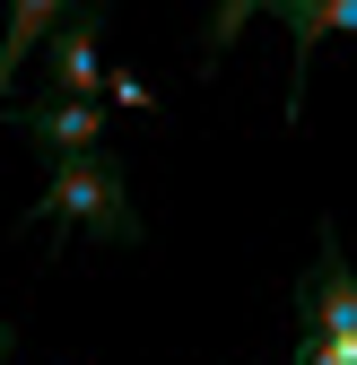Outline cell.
Segmentation results:
<instances>
[{"label":"cell","instance_id":"obj_1","mask_svg":"<svg viewBox=\"0 0 357 365\" xmlns=\"http://www.w3.org/2000/svg\"><path fill=\"white\" fill-rule=\"evenodd\" d=\"M35 217H53V235H61V226H87L96 244H140V235H149L140 209H131V182H122L114 157H70V165H53V182H44Z\"/></svg>","mask_w":357,"mask_h":365},{"label":"cell","instance_id":"obj_2","mask_svg":"<svg viewBox=\"0 0 357 365\" xmlns=\"http://www.w3.org/2000/svg\"><path fill=\"white\" fill-rule=\"evenodd\" d=\"M296 365H357V279H348L331 226H323L314 279L296 287Z\"/></svg>","mask_w":357,"mask_h":365},{"label":"cell","instance_id":"obj_3","mask_svg":"<svg viewBox=\"0 0 357 365\" xmlns=\"http://www.w3.org/2000/svg\"><path fill=\"white\" fill-rule=\"evenodd\" d=\"M9 122L26 130V140L70 165V157H105V105H61V96H35V105H9Z\"/></svg>","mask_w":357,"mask_h":365},{"label":"cell","instance_id":"obj_4","mask_svg":"<svg viewBox=\"0 0 357 365\" xmlns=\"http://www.w3.org/2000/svg\"><path fill=\"white\" fill-rule=\"evenodd\" d=\"M96 26H105V9H70V26L53 35V96H61V105H96V96H105Z\"/></svg>","mask_w":357,"mask_h":365},{"label":"cell","instance_id":"obj_5","mask_svg":"<svg viewBox=\"0 0 357 365\" xmlns=\"http://www.w3.org/2000/svg\"><path fill=\"white\" fill-rule=\"evenodd\" d=\"M61 26H70V9H61V0H26V9H9V43H0V96H9L18 61L35 53V43H53Z\"/></svg>","mask_w":357,"mask_h":365},{"label":"cell","instance_id":"obj_6","mask_svg":"<svg viewBox=\"0 0 357 365\" xmlns=\"http://www.w3.org/2000/svg\"><path fill=\"white\" fill-rule=\"evenodd\" d=\"M271 18L296 35V61H305V53H314V35H357V0H279Z\"/></svg>","mask_w":357,"mask_h":365},{"label":"cell","instance_id":"obj_7","mask_svg":"<svg viewBox=\"0 0 357 365\" xmlns=\"http://www.w3.org/2000/svg\"><path fill=\"white\" fill-rule=\"evenodd\" d=\"M96 105H114V113H157V87L131 78V70H105V96Z\"/></svg>","mask_w":357,"mask_h":365},{"label":"cell","instance_id":"obj_8","mask_svg":"<svg viewBox=\"0 0 357 365\" xmlns=\"http://www.w3.org/2000/svg\"><path fill=\"white\" fill-rule=\"evenodd\" d=\"M9 356H18V331H9V322H0V365H9Z\"/></svg>","mask_w":357,"mask_h":365}]
</instances>
